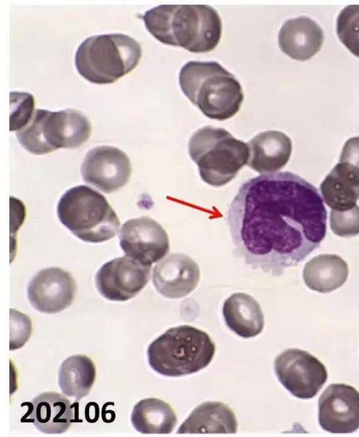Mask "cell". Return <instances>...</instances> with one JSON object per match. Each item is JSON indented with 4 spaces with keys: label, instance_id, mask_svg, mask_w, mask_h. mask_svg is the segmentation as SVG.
<instances>
[{
    "label": "cell",
    "instance_id": "9",
    "mask_svg": "<svg viewBox=\"0 0 359 437\" xmlns=\"http://www.w3.org/2000/svg\"><path fill=\"white\" fill-rule=\"evenodd\" d=\"M274 369L280 382L301 399L314 397L327 379L324 365L306 351L288 349L275 360Z\"/></svg>",
    "mask_w": 359,
    "mask_h": 437
},
{
    "label": "cell",
    "instance_id": "27",
    "mask_svg": "<svg viewBox=\"0 0 359 437\" xmlns=\"http://www.w3.org/2000/svg\"><path fill=\"white\" fill-rule=\"evenodd\" d=\"M330 228L340 237H351L359 234V206L339 212L332 210L330 217Z\"/></svg>",
    "mask_w": 359,
    "mask_h": 437
},
{
    "label": "cell",
    "instance_id": "23",
    "mask_svg": "<svg viewBox=\"0 0 359 437\" xmlns=\"http://www.w3.org/2000/svg\"><path fill=\"white\" fill-rule=\"evenodd\" d=\"M130 420L141 433H170L176 425L177 416L168 403L156 398H148L135 404Z\"/></svg>",
    "mask_w": 359,
    "mask_h": 437
},
{
    "label": "cell",
    "instance_id": "14",
    "mask_svg": "<svg viewBox=\"0 0 359 437\" xmlns=\"http://www.w3.org/2000/svg\"><path fill=\"white\" fill-rule=\"evenodd\" d=\"M321 196L333 210L353 208L359 199V150L342 148L339 162L320 186Z\"/></svg>",
    "mask_w": 359,
    "mask_h": 437
},
{
    "label": "cell",
    "instance_id": "5",
    "mask_svg": "<svg viewBox=\"0 0 359 437\" xmlns=\"http://www.w3.org/2000/svg\"><path fill=\"white\" fill-rule=\"evenodd\" d=\"M142 56L140 44L121 33L93 35L78 47L74 58L77 72L97 84L116 81L133 70Z\"/></svg>",
    "mask_w": 359,
    "mask_h": 437
},
{
    "label": "cell",
    "instance_id": "16",
    "mask_svg": "<svg viewBox=\"0 0 359 437\" xmlns=\"http://www.w3.org/2000/svg\"><path fill=\"white\" fill-rule=\"evenodd\" d=\"M200 279L197 263L189 256L173 253L154 267L152 281L156 290L172 299L183 297L192 292Z\"/></svg>",
    "mask_w": 359,
    "mask_h": 437
},
{
    "label": "cell",
    "instance_id": "7",
    "mask_svg": "<svg viewBox=\"0 0 359 437\" xmlns=\"http://www.w3.org/2000/svg\"><path fill=\"white\" fill-rule=\"evenodd\" d=\"M60 222L83 241L100 243L113 238L120 221L105 197L85 185L67 190L57 206Z\"/></svg>",
    "mask_w": 359,
    "mask_h": 437
},
{
    "label": "cell",
    "instance_id": "11",
    "mask_svg": "<svg viewBox=\"0 0 359 437\" xmlns=\"http://www.w3.org/2000/svg\"><path fill=\"white\" fill-rule=\"evenodd\" d=\"M151 267L129 257H120L104 264L95 276L99 293L111 301H127L147 284Z\"/></svg>",
    "mask_w": 359,
    "mask_h": 437
},
{
    "label": "cell",
    "instance_id": "6",
    "mask_svg": "<svg viewBox=\"0 0 359 437\" xmlns=\"http://www.w3.org/2000/svg\"><path fill=\"white\" fill-rule=\"evenodd\" d=\"M189 154L201 179L213 187L231 181L247 165L249 147L224 128L210 126L197 130L189 142Z\"/></svg>",
    "mask_w": 359,
    "mask_h": 437
},
{
    "label": "cell",
    "instance_id": "10",
    "mask_svg": "<svg viewBox=\"0 0 359 437\" xmlns=\"http://www.w3.org/2000/svg\"><path fill=\"white\" fill-rule=\"evenodd\" d=\"M120 246L127 257L151 267L169 252L168 236L163 227L149 217L126 222L119 234Z\"/></svg>",
    "mask_w": 359,
    "mask_h": 437
},
{
    "label": "cell",
    "instance_id": "26",
    "mask_svg": "<svg viewBox=\"0 0 359 437\" xmlns=\"http://www.w3.org/2000/svg\"><path fill=\"white\" fill-rule=\"evenodd\" d=\"M34 98L29 93H10V131H18L29 123L34 115Z\"/></svg>",
    "mask_w": 359,
    "mask_h": 437
},
{
    "label": "cell",
    "instance_id": "19",
    "mask_svg": "<svg viewBox=\"0 0 359 437\" xmlns=\"http://www.w3.org/2000/svg\"><path fill=\"white\" fill-rule=\"evenodd\" d=\"M247 144L249 147L247 165L263 175L274 173L283 168L288 162L292 149L291 139L278 130L259 133Z\"/></svg>",
    "mask_w": 359,
    "mask_h": 437
},
{
    "label": "cell",
    "instance_id": "20",
    "mask_svg": "<svg viewBox=\"0 0 359 437\" xmlns=\"http://www.w3.org/2000/svg\"><path fill=\"white\" fill-rule=\"evenodd\" d=\"M234 412L221 402H205L197 406L181 424L178 433H232L237 431Z\"/></svg>",
    "mask_w": 359,
    "mask_h": 437
},
{
    "label": "cell",
    "instance_id": "3",
    "mask_svg": "<svg viewBox=\"0 0 359 437\" xmlns=\"http://www.w3.org/2000/svg\"><path fill=\"white\" fill-rule=\"evenodd\" d=\"M179 82L187 98L212 119L231 118L244 98L239 81L215 61H189L180 72Z\"/></svg>",
    "mask_w": 359,
    "mask_h": 437
},
{
    "label": "cell",
    "instance_id": "25",
    "mask_svg": "<svg viewBox=\"0 0 359 437\" xmlns=\"http://www.w3.org/2000/svg\"><path fill=\"white\" fill-rule=\"evenodd\" d=\"M336 31L340 41L359 58V5H349L339 13Z\"/></svg>",
    "mask_w": 359,
    "mask_h": 437
},
{
    "label": "cell",
    "instance_id": "4",
    "mask_svg": "<svg viewBox=\"0 0 359 437\" xmlns=\"http://www.w3.org/2000/svg\"><path fill=\"white\" fill-rule=\"evenodd\" d=\"M215 345L204 331L191 325L167 330L147 349L148 362L154 370L168 377L196 372L212 361Z\"/></svg>",
    "mask_w": 359,
    "mask_h": 437
},
{
    "label": "cell",
    "instance_id": "22",
    "mask_svg": "<svg viewBox=\"0 0 359 437\" xmlns=\"http://www.w3.org/2000/svg\"><path fill=\"white\" fill-rule=\"evenodd\" d=\"M348 274L346 262L334 254H322L312 258L303 270V278L308 288L321 293L341 287Z\"/></svg>",
    "mask_w": 359,
    "mask_h": 437
},
{
    "label": "cell",
    "instance_id": "13",
    "mask_svg": "<svg viewBox=\"0 0 359 437\" xmlns=\"http://www.w3.org/2000/svg\"><path fill=\"white\" fill-rule=\"evenodd\" d=\"M318 420L332 433H350L359 428V392L346 384H332L318 400Z\"/></svg>",
    "mask_w": 359,
    "mask_h": 437
},
{
    "label": "cell",
    "instance_id": "18",
    "mask_svg": "<svg viewBox=\"0 0 359 437\" xmlns=\"http://www.w3.org/2000/svg\"><path fill=\"white\" fill-rule=\"evenodd\" d=\"M323 41L321 27L311 18L304 15L286 20L278 33L280 50L290 58L300 61L314 56Z\"/></svg>",
    "mask_w": 359,
    "mask_h": 437
},
{
    "label": "cell",
    "instance_id": "28",
    "mask_svg": "<svg viewBox=\"0 0 359 437\" xmlns=\"http://www.w3.org/2000/svg\"><path fill=\"white\" fill-rule=\"evenodd\" d=\"M10 339L9 350L14 351L22 347L29 340L32 325L31 318L26 314L10 309Z\"/></svg>",
    "mask_w": 359,
    "mask_h": 437
},
{
    "label": "cell",
    "instance_id": "17",
    "mask_svg": "<svg viewBox=\"0 0 359 437\" xmlns=\"http://www.w3.org/2000/svg\"><path fill=\"white\" fill-rule=\"evenodd\" d=\"M22 406H28V411L21 422H32L36 428L47 434L65 433L71 424L76 422L77 407L62 394L54 391L43 392L29 403H23Z\"/></svg>",
    "mask_w": 359,
    "mask_h": 437
},
{
    "label": "cell",
    "instance_id": "24",
    "mask_svg": "<svg viewBox=\"0 0 359 437\" xmlns=\"http://www.w3.org/2000/svg\"><path fill=\"white\" fill-rule=\"evenodd\" d=\"M96 377L95 363L85 355L67 358L60 365L58 384L62 392L76 401L87 396Z\"/></svg>",
    "mask_w": 359,
    "mask_h": 437
},
{
    "label": "cell",
    "instance_id": "15",
    "mask_svg": "<svg viewBox=\"0 0 359 437\" xmlns=\"http://www.w3.org/2000/svg\"><path fill=\"white\" fill-rule=\"evenodd\" d=\"M76 291V284L71 274L53 267L41 269L31 279L27 296L36 310L55 314L72 304Z\"/></svg>",
    "mask_w": 359,
    "mask_h": 437
},
{
    "label": "cell",
    "instance_id": "2",
    "mask_svg": "<svg viewBox=\"0 0 359 437\" xmlns=\"http://www.w3.org/2000/svg\"><path fill=\"white\" fill-rule=\"evenodd\" d=\"M147 29L163 43L192 53L212 51L222 36V20L207 5H161L142 16Z\"/></svg>",
    "mask_w": 359,
    "mask_h": 437
},
{
    "label": "cell",
    "instance_id": "21",
    "mask_svg": "<svg viewBox=\"0 0 359 437\" xmlns=\"http://www.w3.org/2000/svg\"><path fill=\"white\" fill-rule=\"evenodd\" d=\"M222 312L227 326L240 337H255L264 328V314L259 304L245 293H234L228 297Z\"/></svg>",
    "mask_w": 359,
    "mask_h": 437
},
{
    "label": "cell",
    "instance_id": "12",
    "mask_svg": "<svg viewBox=\"0 0 359 437\" xmlns=\"http://www.w3.org/2000/svg\"><path fill=\"white\" fill-rule=\"evenodd\" d=\"M132 171L128 155L111 146H98L86 154L81 167L83 180L104 193L114 192L128 181Z\"/></svg>",
    "mask_w": 359,
    "mask_h": 437
},
{
    "label": "cell",
    "instance_id": "8",
    "mask_svg": "<svg viewBox=\"0 0 359 437\" xmlns=\"http://www.w3.org/2000/svg\"><path fill=\"white\" fill-rule=\"evenodd\" d=\"M91 130L88 119L79 110L37 109L29 123L17 131L16 137L27 151L39 155L60 148H78L87 141Z\"/></svg>",
    "mask_w": 359,
    "mask_h": 437
},
{
    "label": "cell",
    "instance_id": "1",
    "mask_svg": "<svg viewBox=\"0 0 359 437\" xmlns=\"http://www.w3.org/2000/svg\"><path fill=\"white\" fill-rule=\"evenodd\" d=\"M327 219L318 189L283 171L245 181L229 206L226 221L234 255L252 269L280 276L319 247Z\"/></svg>",
    "mask_w": 359,
    "mask_h": 437
}]
</instances>
